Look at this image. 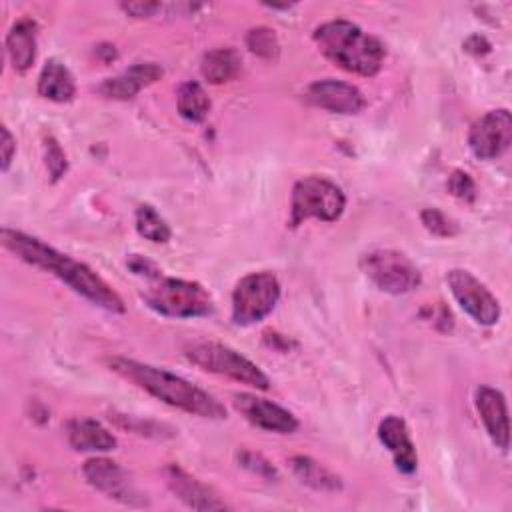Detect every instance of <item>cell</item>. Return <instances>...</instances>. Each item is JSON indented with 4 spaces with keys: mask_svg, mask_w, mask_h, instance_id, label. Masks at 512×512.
<instances>
[{
    "mask_svg": "<svg viewBox=\"0 0 512 512\" xmlns=\"http://www.w3.org/2000/svg\"><path fill=\"white\" fill-rule=\"evenodd\" d=\"M476 410L484 422V428L490 440L500 450H508L510 424H508V406H506L504 394L498 388L480 386L476 390Z\"/></svg>",
    "mask_w": 512,
    "mask_h": 512,
    "instance_id": "2e32d148",
    "label": "cell"
},
{
    "mask_svg": "<svg viewBox=\"0 0 512 512\" xmlns=\"http://www.w3.org/2000/svg\"><path fill=\"white\" fill-rule=\"evenodd\" d=\"M42 150H44V164H46L50 182L56 184L68 172V158H66L64 150H62L60 142L54 136H46L44 138Z\"/></svg>",
    "mask_w": 512,
    "mask_h": 512,
    "instance_id": "484cf974",
    "label": "cell"
},
{
    "mask_svg": "<svg viewBox=\"0 0 512 512\" xmlns=\"http://www.w3.org/2000/svg\"><path fill=\"white\" fill-rule=\"evenodd\" d=\"M238 462L240 466H244L246 470L266 478V480H276L278 478V470L272 466V462H268L262 454L258 452H250V450H242L238 452Z\"/></svg>",
    "mask_w": 512,
    "mask_h": 512,
    "instance_id": "83f0119b",
    "label": "cell"
},
{
    "mask_svg": "<svg viewBox=\"0 0 512 512\" xmlns=\"http://www.w3.org/2000/svg\"><path fill=\"white\" fill-rule=\"evenodd\" d=\"M306 98L314 106L334 114H358L366 106L364 94L354 84L334 78L312 82L306 88Z\"/></svg>",
    "mask_w": 512,
    "mask_h": 512,
    "instance_id": "4fadbf2b",
    "label": "cell"
},
{
    "mask_svg": "<svg viewBox=\"0 0 512 512\" xmlns=\"http://www.w3.org/2000/svg\"><path fill=\"white\" fill-rule=\"evenodd\" d=\"M344 208L346 196L340 186L324 176H304L292 188L290 226L296 228L310 218L334 222L342 216Z\"/></svg>",
    "mask_w": 512,
    "mask_h": 512,
    "instance_id": "5b68a950",
    "label": "cell"
},
{
    "mask_svg": "<svg viewBox=\"0 0 512 512\" xmlns=\"http://www.w3.org/2000/svg\"><path fill=\"white\" fill-rule=\"evenodd\" d=\"M176 106L184 120L202 122V120H206L212 102H210L206 90L202 88V84H198L196 80H188L178 88Z\"/></svg>",
    "mask_w": 512,
    "mask_h": 512,
    "instance_id": "603a6c76",
    "label": "cell"
},
{
    "mask_svg": "<svg viewBox=\"0 0 512 512\" xmlns=\"http://www.w3.org/2000/svg\"><path fill=\"white\" fill-rule=\"evenodd\" d=\"M142 298L154 312L168 318H200L214 310V300L202 284L162 274L150 280Z\"/></svg>",
    "mask_w": 512,
    "mask_h": 512,
    "instance_id": "277c9868",
    "label": "cell"
},
{
    "mask_svg": "<svg viewBox=\"0 0 512 512\" xmlns=\"http://www.w3.org/2000/svg\"><path fill=\"white\" fill-rule=\"evenodd\" d=\"M378 440L388 448L394 458V466L402 474H412L418 468V454L410 438L404 418L388 414L378 424Z\"/></svg>",
    "mask_w": 512,
    "mask_h": 512,
    "instance_id": "9a60e30c",
    "label": "cell"
},
{
    "mask_svg": "<svg viewBox=\"0 0 512 512\" xmlns=\"http://www.w3.org/2000/svg\"><path fill=\"white\" fill-rule=\"evenodd\" d=\"M164 480L170 488V492L182 500L192 510H224L228 508L226 502H222L212 488H208L204 482L194 478L190 472L180 468L178 464H168L164 470Z\"/></svg>",
    "mask_w": 512,
    "mask_h": 512,
    "instance_id": "5bb4252c",
    "label": "cell"
},
{
    "mask_svg": "<svg viewBox=\"0 0 512 512\" xmlns=\"http://www.w3.org/2000/svg\"><path fill=\"white\" fill-rule=\"evenodd\" d=\"M288 466L304 486L316 492H338L342 488L340 476H336L332 470H328L310 456H292L288 460Z\"/></svg>",
    "mask_w": 512,
    "mask_h": 512,
    "instance_id": "44dd1931",
    "label": "cell"
},
{
    "mask_svg": "<svg viewBox=\"0 0 512 512\" xmlns=\"http://www.w3.org/2000/svg\"><path fill=\"white\" fill-rule=\"evenodd\" d=\"M68 444L78 452H110L116 448V436L92 418H74L66 424Z\"/></svg>",
    "mask_w": 512,
    "mask_h": 512,
    "instance_id": "ac0fdd59",
    "label": "cell"
},
{
    "mask_svg": "<svg viewBox=\"0 0 512 512\" xmlns=\"http://www.w3.org/2000/svg\"><path fill=\"white\" fill-rule=\"evenodd\" d=\"M364 276L386 294H408L420 286L422 274L418 266L404 254L392 248H376L360 256Z\"/></svg>",
    "mask_w": 512,
    "mask_h": 512,
    "instance_id": "52a82bcc",
    "label": "cell"
},
{
    "mask_svg": "<svg viewBox=\"0 0 512 512\" xmlns=\"http://www.w3.org/2000/svg\"><path fill=\"white\" fill-rule=\"evenodd\" d=\"M120 8L134 18H148L160 10L158 2H122Z\"/></svg>",
    "mask_w": 512,
    "mask_h": 512,
    "instance_id": "4dcf8cb0",
    "label": "cell"
},
{
    "mask_svg": "<svg viewBox=\"0 0 512 512\" xmlns=\"http://www.w3.org/2000/svg\"><path fill=\"white\" fill-rule=\"evenodd\" d=\"M164 70L156 62H136L114 78H106L100 84V92L112 100H130L144 86H150L162 78Z\"/></svg>",
    "mask_w": 512,
    "mask_h": 512,
    "instance_id": "e0dca14e",
    "label": "cell"
},
{
    "mask_svg": "<svg viewBox=\"0 0 512 512\" xmlns=\"http://www.w3.org/2000/svg\"><path fill=\"white\" fill-rule=\"evenodd\" d=\"M312 36L318 50L346 72L376 76L384 64V44L350 20L322 22Z\"/></svg>",
    "mask_w": 512,
    "mask_h": 512,
    "instance_id": "3957f363",
    "label": "cell"
},
{
    "mask_svg": "<svg viewBox=\"0 0 512 512\" xmlns=\"http://www.w3.org/2000/svg\"><path fill=\"white\" fill-rule=\"evenodd\" d=\"M246 48L264 60H276L280 54V42H278L274 30L268 26H258V28L248 30Z\"/></svg>",
    "mask_w": 512,
    "mask_h": 512,
    "instance_id": "d4e9b609",
    "label": "cell"
},
{
    "mask_svg": "<svg viewBox=\"0 0 512 512\" xmlns=\"http://www.w3.org/2000/svg\"><path fill=\"white\" fill-rule=\"evenodd\" d=\"M126 264H128V268H130L134 274L144 276V278H148V280L158 278V276L162 274V270H158V266H156L154 262H150L148 258L138 256V254H132Z\"/></svg>",
    "mask_w": 512,
    "mask_h": 512,
    "instance_id": "f546056e",
    "label": "cell"
},
{
    "mask_svg": "<svg viewBox=\"0 0 512 512\" xmlns=\"http://www.w3.org/2000/svg\"><path fill=\"white\" fill-rule=\"evenodd\" d=\"M448 192L452 196H456L458 200L464 202H472L476 198V184L472 180V176L464 170H454L448 176Z\"/></svg>",
    "mask_w": 512,
    "mask_h": 512,
    "instance_id": "f1b7e54d",
    "label": "cell"
},
{
    "mask_svg": "<svg viewBox=\"0 0 512 512\" xmlns=\"http://www.w3.org/2000/svg\"><path fill=\"white\" fill-rule=\"evenodd\" d=\"M280 298V282L272 272H250L242 276L232 292V322L250 326L264 320Z\"/></svg>",
    "mask_w": 512,
    "mask_h": 512,
    "instance_id": "ba28073f",
    "label": "cell"
},
{
    "mask_svg": "<svg viewBox=\"0 0 512 512\" xmlns=\"http://www.w3.org/2000/svg\"><path fill=\"white\" fill-rule=\"evenodd\" d=\"M2 244L8 252H12L22 262L54 274L70 290H74L94 306L104 308L112 314L126 312V306L120 294L110 284H106L90 266L74 260L68 254L58 252L56 248L48 246L40 238L30 236L22 230L2 228Z\"/></svg>",
    "mask_w": 512,
    "mask_h": 512,
    "instance_id": "6da1fadb",
    "label": "cell"
},
{
    "mask_svg": "<svg viewBox=\"0 0 512 512\" xmlns=\"http://www.w3.org/2000/svg\"><path fill=\"white\" fill-rule=\"evenodd\" d=\"M134 226H136V232L142 238H146V240H150L154 244H164L172 236V230H170L168 222L150 204H140L136 208Z\"/></svg>",
    "mask_w": 512,
    "mask_h": 512,
    "instance_id": "cb8c5ba5",
    "label": "cell"
},
{
    "mask_svg": "<svg viewBox=\"0 0 512 512\" xmlns=\"http://www.w3.org/2000/svg\"><path fill=\"white\" fill-rule=\"evenodd\" d=\"M234 408L256 428L276 434H292L298 430V418L284 406L260 398L256 394L240 392L232 396Z\"/></svg>",
    "mask_w": 512,
    "mask_h": 512,
    "instance_id": "7c38bea8",
    "label": "cell"
},
{
    "mask_svg": "<svg viewBox=\"0 0 512 512\" xmlns=\"http://www.w3.org/2000/svg\"><path fill=\"white\" fill-rule=\"evenodd\" d=\"M108 366L112 372L118 376L126 378L128 382L136 384L138 388L146 390L154 398L162 400L164 404L184 410L188 414L200 416V418H210V420H224L226 418V408L206 390L194 386L186 378L152 366L144 364L132 358L124 356H114L108 360Z\"/></svg>",
    "mask_w": 512,
    "mask_h": 512,
    "instance_id": "7a4b0ae2",
    "label": "cell"
},
{
    "mask_svg": "<svg viewBox=\"0 0 512 512\" xmlns=\"http://www.w3.org/2000/svg\"><path fill=\"white\" fill-rule=\"evenodd\" d=\"M38 94L50 102L66 104L76 96V82L72 72L56 58H50L38 76Z\"/></svg>",
    "mask_w": 512,
    "mask_h": 512,
    "instance_id": "ffe728a7",
    "label": "cell"
},
{
    "mask_svg": "<svg viewBox=\"0 0 512 512\" xmlns=\"http://www.w3.org/2000/svg\"><path fill=\"white\" fill-rule=\"evenodd\" d=\"M82 474L86 482L106 494L108 498L126 504V506H148L146 496L136 488L128 470H124L118 462L110 458H90L82 466Z\"/></svg>",
    "mask_w": 512,
    "mask_h": 512,
    "instance_id": "30bf717a",
    "label": "cell"
},
{
    "mask_svg": "<svg viewBox=\"0 0 512 512\" xmlns=\"http://www.w3.org/2000/svg\"><path fill=\"white\" fill-rule=\"evenodd\" d=\"M0 132H2V140H0V148H2V164H0V168H2V172H6V170L10 168V164H12L14 154H16V140H14V136L10 134L8 126H2V128H0Z\"/></svg>",
    "mask_w": 512,
    "mask_h": 512,
    "instance_id": "1f68e13d",
    "label": "cell"
},
{
    "mask_svg": "<svg viewBox=\"0 0 512 512\" xmlns=\"http://www.w3.org/2000/svg\"><path fill=\"white\" fill-rule=\"evenodd\" d=\"M242 68V58L240 54L226 46V48H214L208 50L202 60H200V74L204 76V80H208L210 84H224L230 82L232 78H236V74Z\"/></svg>",
    "mask_w": 512,
    "mask_h": 512,
    "instance_id": "7402d4cb",
    "label": "cell"
},
{
    "mask_svg": "<svg viewBox=\"0 0 512 512\" xmlns=\"http://www.w3.org/2000/svg\"><path fill=\"white\" fill-rule=\"evenodd\" d=\"M446 280L452 296L474 322L482 326H492L500 320L498 298L472 272L464 268H452L446 274Z\"/></svg>",
    "mask_w": 512,
    "mask_h": 512,
    "instance_id": "9c48e42d",
    "label": "cell"
},
{
    "mask_svg": "<svg viewBox=\"0 0 512 512\" xmlns=\"http://www.w3.org/2000/svg\"><path fill=\"white\" fill-rule=\"evenodd\" d=\"M38 24L32 18H20L6 34V56L16 72H26L36 58Z\"/></svg>",
    "mask_w": 512,
    "mask_h": 512,
    "instance_id": "d6986e66",
    "label": "cell"
},
{
    "mask_svg": "<svg viewBox=\"0 0 512 512\" xmlns=\"http://www.w3.org/2000/svg\"><path fill=\"white\" fill-rule=\"evenodd\" d=\"M420 220L424 224V228L440 238H450L454 234H458V226L438 208H424L420 212Z\"/></svg>",
    "mask_w": 512,
    "mask_h": 512,
    "instance_id": "4316f807",
    "label": "cell"
},
{
    "mask_svg": "<svg viewBox=\"0 0 512 512\" xmlns=\"http://www.w3.org/2000/svg\"><path fill=\"white\" fill-rule=\"evenodd\" d=\"M464 46H466V48H464L466 52H472V54H476V56L490 52V42H488L484 36H478V34L470 36V38L464 42Z\"/></svg>",
    "mask_w": 512,
    "mask_h": 512,
    "instance_id": "d6a6232c",
    "label": "cell"
},
{
    "mask_svg": "<svg viewBox=\"0 0 512 512\" xmlns=\"http://www.w3.org/2000/svg\"><path fill=\"white\" fill-rule=\"evenodd\" d=\"M510 142H512V116L506 108L486 112L472 124L468 132L470 152L478 160L500 158L510 148Z\"/></svg>",
    "mask_w": 512,
    "mask_h": 512,
    "instance_id": "8fae6325",
    "label": "cell"
},
{
    "mask_svg": "<svg viewBox=\"0 0 512 512\" xmlns=\"http://www.w3.org/2000/svg\"><path fill=\"white\" fill-rule=\"evenodd\" d=\"M184 356L198 368L206 372H214L220 376H228L246 386L268 390V376L256 366L252 360L236 352L234 348L220 342H192L184 346Z\"/></svg>",
    "mask_w": 512,
    "mask_h": 512,
    "instance_id": "8992f818",
    "label": "cell"
}]
</instances>
